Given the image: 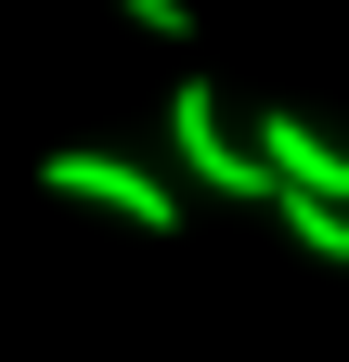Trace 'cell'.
<instances>
[{
    "label": "cell",
    "mask_w": 349,
    "mask_h": 362,
    "mask_svg": "<svg viewBox=\"0 0 349 362\" xmlns=\"http://www.w3.org/2000/svg\"><path fill=\"white\" fill-rule=\"evenodd\" d=\"M117 13H129V26H155V39H182V26H194V0H117Z\"/></svg>",
    "instance_id": "cell-5"
},
{
    "label": "cell",
    "mask_w": 349,
    "mask_h": 362,
    "mask_svg": "<svg viewBox=\"0 0 349 362\" xmlns=\"http://www.w3.org/2000/svg\"><path fill=\"white\" fill-rule=\"evenodd\" d=\"M259 156H272L285 181H311V194H336V207H349V156L324 143L311 117H285V104H272V117H259Z\"/></svg>",
    "instance_id": "cell-3"
},
{
    "label": "cell",
    "mask_w": 349,
    "mask_h": 362,
    "mask_svg": "<svg viewBox=\"0 0 349 362\" xmlns=\"http://www.w3.org/2000/svg\"><path fill=\"white\" fill-rule=\"evenodd\" d=\"M168 143H182V181H207V194H233V207H272V194H285V168L246 156L233 129H220V90H207V78L168 90Z\"/></svg>",
    "instance_id": "cell-2"
},
{
    "label": "cell",
    "mask_w": 349,
    "mask_h": 362,
    "mask_svg": "<svg viewBox=\"0 0 349 362\" xmlns=\"http://www.w3.org/2000/svg\"><path fill=\"white\" fill-rule=\"evenodd\" d=\"M39 194H65V207H117L129 233H182V181L129 168V156H104V143H52V156H39Z\"/></svg>",
    "instance_id": "cell-1"
},
{
    "label": "cell",
    "mask_w": 349,
    "mask_h": 362,
    "mask_svg": "<svg viewBox=\"0 0 349 362\" xmlns=\"http://www.w3.org/2000/svg\"><path fill=\"white\" fill-rule=\"evenodd\" d=\"M272 220H285V233L311 246V259H336V272H349V207H336V194H311V181H285V194H272Z\"/></svg>",
    "instance_id": "cell-4"
}]
</instances>
